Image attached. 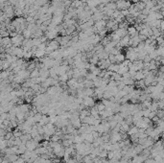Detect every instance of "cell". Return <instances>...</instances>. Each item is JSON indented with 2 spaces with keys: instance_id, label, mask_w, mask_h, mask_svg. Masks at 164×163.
<instances>
[{
  "instance_id": "9c48e42d",
  "label": "cell",
  "mask_w": 164,
  "mask_h": 163,
  "mask_svg": "<svg viewBox=\"0 0 164 163\" xmlns=\"http://www.w3.org/2000/svg\"><path fill=\"white\" fill-rule=\"evenodd\" d=\"M22 33H23V36L26 38H30V37H32V33H31V31H29L28 29H24Z\"/></svg>"
},
{
  "instance_id": "8992f818",
  "label": "cell",
  "mask_w": 164,
  "mask_h": 163,
  "mask_svg": "<svg viewBox=\"0 0 164 163\" xmlns=\"http://www.w3.org/2000/svg\"><path fill=\"white\" fill-rule=\"evenodd\" d=\"M38 77H39V70H38V68H35L33 71L30 72V78L36 79V78H38Z\"/></svg>"
},
{
  "instance_id": "5b68a950",
  "label": "cell",
  "mask_w": 164,
  "mask_h": 163,
  "mask_svg": "<svg viewBox=\"0 0 164 163\" xmlns=\"http://www.w3.org/2000/svg\"><path fill=\"white\" fill-rule=\"evenodd\" d=\"M138 130H139V129L137 128V127H135V126H133V127H130V129H129V130L127 131L130 135H132V134H136V133H138Z\"/></svg>"
},
{
  "instance_id": "ba28073f",
  "label": "cell",
  "mask_w": 164,
  "mask_h": 163,
  "mask_svg": "<svg viewBox=\"0 0 164 163\" xmlns=\"http://www.w3.org/2000/svg\"><path fill=\"white\" fill-rule=\"evenodd\" d=\"M95 107H96V109H97L98 111H103V110H105V109H106V107H105L104 104L102 103V102H101V103H98Z\"/></svg>"
},
{
  "instance_id": "7a4b0ae2",
  "label": "cell",
  "mask_w": 164,
  "mask_h": 163,
  "mask_svg": "<svg viewBox=\"0 0 164 163\" xmlns=\"http://www.w3.org/2000/svg\"><path fill=\"white\" fill-rule=\"evenodd\" d=\"M83 105L85 106V108H92L94 107V105H95V101H94V99L92 97H85L83 99Z\"/></svg>"
},
{
  "instance_id": "3957f363",
  "label": "cell",
  "mask_w": 164,
  "mask_h": 163,
  "mask_svg": "<svg viewBox=\"0 0 164 163\" xmlns=\"http://www.w3.org/2000/svg\"><path fill=\"white\" fill-rule=\"evenodd\" d=\"M114 59L116 63H121L123 60H125V56L123 54H121V53H118L117 55L114 56Z\"/></svg>"
},
{
  "instance_id": "6da1fadb",
  "label": "cell",
  "mask_w": 164,
  "mask_h": 163,
  "mask_svg": "<svg viewBox=\"0 0 164 163\" xmlns=\"http://www.w3.org/2000/svg\"><path fill=\"white\" fill-rule=\"evenodd\" d=\"M115 4H116V9L122 11V10H128L131 6V2H128L126 0H118L117 2H115Z\"/></svg>"
},
{
  "instance_id": "30bf717a",
  "label": "cell",
  "mask_w": 164,
  "mask_h": 163,
  "mask_svg": "<svg viewBox=\"0 0 164 163\" xmlns=\"http://www.w3.org/2000/svg\"><path fill=\"white\" fill-rule=\"evenodd\" d=\"M140 0H131V2H133V4H135V3H137V2H139Z\"/></svg>"
},
{
  "instance_id": "52a82bcc",
  "label": "cell",
  "mask_w": 164,
  "mask_h": 163,
  "mask_svg": "<svg viewBox=\"0 0 164 163\" xmlns=\"http://www.w3.org/2000/svg\"><path fill=\"white\" fill-rule=\"evenodd\" d=\"M99 61V58L97 55H93L92 57L90 58V60H89V63H91V64H97Z\"/></svg>"
},
{
  "instance_id": "8fae6325",
  "label": "cell",
  "mask_w": 164,
  "mask_h": 163,
  "mask_svg": "<svg viewBox=\"0 0 164 163\" xmlns=\"http://www.w3.org/2000/svg\"><path fill=\"white\" fill-rule=\"evenodd\" d=\"M118 0H111V2H117Z\"/></svg>"
},
{
  "instance_id": "277c9868",
  "label": "cell",
  "mask_w": 164,
  "mask_h": 163,
  "mask_svg": "<svg viewBox=\"0 0 164 163\" xmlns=\"http://www.w3.org/2000/svg\"><path fill=\"white\" fill-rule=\"evenodd\" d=\"M144 78H145V75H144L143 71H137L133 79L136 81H140V80H144Z\"/></svg>"
},
{
  "instance_id": "7c38bea8",
  "label": "cell",
  "mask_w": 164,
  "mask_h": 163,
  "mask_svg": "<svg viewBox=\"0 0 164 163\" xmlns=\"http://www.w3.org/2000/svg\"><path fill=\"white\" fill-rule=\"evenodd\" d=\"M126 1H128V2H131V0H126Z\"/></svg>"
}]
</instances>
